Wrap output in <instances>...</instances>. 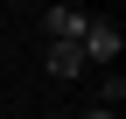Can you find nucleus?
<instances>
[{
	"mask_svg": "<svg viewBox=\"0 0 126 119\" xmlns=\"http://www.w3.org/2000/svg\"><path fill=\"white\" fill-rule=\"evenodd\" d=\"M77 49H84V70H91V63H119V28L91 14V28H84V42H77Z\"/></svg>",
	"mask_w": 126,
	"mask_h": 119,
	"instance_id": "1",
	"label": "nucleus"
},
{
	"mask_svg": "<svg viewBox=\"0 0 126 119\" xmlns=\"http://www.w3.org/2000/svg\"><path fill=\"white\" fill-rule=\"evenodd\" d=\"M42 28H49V42H84L91 14H84V7H49V14H42Z\"/></svg>",
	"mask_w": 126,
	"mask_h": 119,
	"instance_id": "2",
	"label": "nucleus"
},
{
	"mask_svg": "<svg viewBox=\"0 0 126 119\" xmlns=\"http://www.w3.org/2000/svg\"><path fill=\"white\" fill-rule=\"evenodd\" d=\"M49 77H56V84L84 77V49H77V42H49Z\"/></svg>",
	"mask_w": 126,
	"mask_h": 119,
	"instance_id": "3",
	"label": "nucleus"
},
{
	"mask_svg": "<svg viewBox=\"0 0 126 119\" xmlns=\"http://www.w3.org/2000/svg\"><path fill=\"white\" fill-rule=\"evenodd\" d=\"M84 119H112V112H98V105H91V112H84Z\"/></svg>",
	"mask_w": 126,
	"mask_h": 119,
	"instance_id": "4",
	"label": "nucleus"
}]
</instances>
